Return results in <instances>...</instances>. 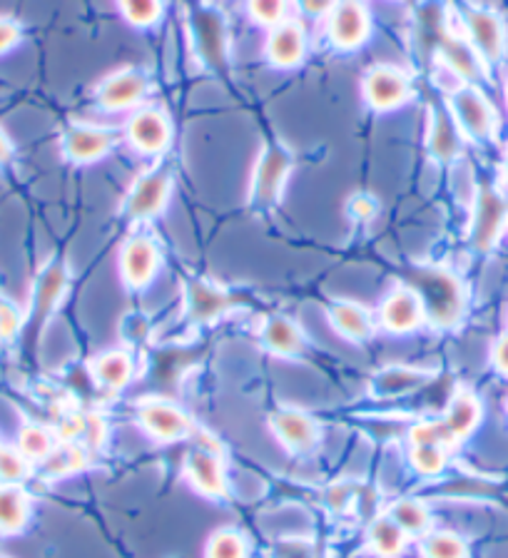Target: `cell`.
<instances>
[{"label":"cell","instance_id":"obj_1","mask_svg":"<svg viewBox=\"0 0 508 558\" xmlns=\"http://www.w3.org/2000/svg\"><path fill=\"white\" fill-rule=\"evenodd\" d=\"M411 290L419 294L424 304V314L434 325L439 327H453L463 314V290L461 282L451 272L442 267H426L416 269L411 277Z\"/></svg>","mask_w":508,"mask_h":558},{"label":"cell","instance_id":"obj_2","mask_svg":"<svg viewBox=\"0 0 508 558\" xmlns=\"http://www.w3.org/2000/svg\"><path fill=\"white\" fill-rule=\"evenodd\" d=\"M289 165H292V157L285 150L282 145L271 143L262 153L257 170H254L252 180V205L257 207H271L277 203L279 192L287 180Z\"/></svg>","mask_w":508,"mask_h":558},{"label":"cell","instance_id":"obj_3","mask_svg":"<svg viewBox=\"0 0 508 558\" xmlns=\"http://www.w3.org/2000/svg\"><path fill=\"white\" fill-rule=\"evenodd\" d=\"M467 35L471 48L486 63H498L506 52V25L501 15L488 8H474L467 15Z\"/></svg>","mask_w":508,"mask_h":558},{"label":"cell","instance_id":"obj_4","mask_svg":"<svg viewBox=\"0 0 508 558\" xmlns=\"http://www.w3.org/2000/svg\"><path fill=\"white\" fill-rule=\"evenodd\" d=\"M370 11L362 0H339L329 15V38L341 50L359 48L370 38Z\"/></svg>","mask_w":508,"mask_h":558},{"label":"cell","instance_id":"obj_5","mask_svg":"<svg viewBox=\"0 0 508 558\" xmlns=\"http://www.w3.org/2000/svg\"><path fill=\"white\" fill-rule=\"evenodd\" d=\"M364 98L379 112L399 108L409 98V77L394 65H374L364 75Z\"/></svg>","mask_w":508,"mask_h":558},{"label":"cell","instance_id":"obj_6","mask_svg":"<svg viewBox=\"0 0 508 558\" xmlns=\"http://www.w3.org/2000/svg\"><path fill=\"white\" fill-rule=\"evenodd\" d=\"M453 102V116L457 122L463 128V133L486 140L494 135L496 130V112L484 95H481L476 87H461V90L451 98Z\"/></svg>","mask_w":508,"mask_h":558},{"label":"cell","instance_id":"obj_7","mask_svg":"<svg viewBox=\"0 0 508 558\" xmlns=\"http://www.w3.org/2000/svg\"><path fill=\"white\" fill-rule=\"evenodd\" d=\"M382 325L387 327L394 335H407V331H414L424 322V304L419 300V294L409 287H399L394 290L387 300L382 304Z\"/></svg>","mask_w":508,"mask_h":558},{"label":"cell","instance_id":"obj_8","mask_svg":"<svg viewBox=\"0 0 508 558\" xmlns=\"http://www.w3.org/2000/svg\"><path fill=\"white\" fill-rule=\"evenodd\" d=\"M147 90V81L140 70H120V73L110 75L108 81L100 85L98 90V102L105 110H125L130 105L143 100Z\"/></svg>","mask_w":508,"mask_h":558},{"label":"cell","instance_id":"obj_9","mask_svg":"<svg viewBox=\"0 0 508 558\" xmlns=\"http://www.w3.org/2000/svg\"><path fill=\"white\" fill-rule=\"evenodd\" d=\"M157 255L155 244L147 238H133L125 242V247L120 252V272L122 279L130 287H143L153 279L157 269Z\"/></svg>","mask_w":508,"mask_h":558},{"label":"cell","instance_id":"obj_10","mask_svg":"<svg viewBox=\"0 0 508 558\" xmlns=\"http://www.w3.org/2000/svg\"><path fill=\"white\" fill-rule=\"evenodd\" d=\"M128 137L140 153L155 155L160 153L170 140V122L162 112L157 110H140L137 116L130 118Z\"/></svg>","mask_w":508,"mask_h":558},{"label":"cell","instance_id":"obj_11","mask_svg":"<svg viewBox=\"0 0 508 558\" xmlns=\"http://www.w3.org/2000/svg\"><path fill=\"white\" fill-rule=\"evenodd\" d=\"M506 222V203L501 195H496L494 190H484L479 195L476 205V217H474V230H471V238L479 250L494 247V242L501 234V227Z\"/></svg>","mask_w":508,"mask_h":558},{"label":"cell","instance_id":"obj_12","mask_svg":"<svg viewBox=\"0 0 508 558\" xmlns=\"http://www.w3.org/2000/svg\"><path fill=\"white\" fill-rule=\"evenodd\" d=\"M140 422L147 432L162 441H174L182 439L190 432L188 416L174 409L168 401H147V404L140 407Z\"/></svg>","mask_w":508,"mask_h":558},{"label":"cell","instance_id":"obj_13","mask_svg":"<svg viewBox=\"0 0 508 558\" xmlns=\"http://www.w3.org/2000/svg\"><path fill=\"white\" fill-rule=\"evenodd\" d=\"M170 192V178L162 172H153L143 178L135 185V190L130 192L128 197V217L133 220H145V217H153L155 213H160L165 199H168Z\"/></svg>","mask_w":508,"mask_h":558},{"label":"cell","instance_id":"obj_14","mask_svg":"<svg viewBox=\"0 0 508 558\" xmlns=\"http://www.w3.org/2000/svg\"><path fill=\"white\" fill-rule=\"evenodd\" d=\"M304 50L306 40L300 23L282 21L275 25V31H271L267 40V56L271 63L279 68H292L304 58Z\"/></svg>","mask_w":508,"mask_h":558},{"label":"cell","instance_id":"obj_15","mask_svg":"<svg viewBox=\"0 0 508 558\" xmlns=\"http://www.w3.org/2000/svg\"><path fill=\"white\" fill-rule=\"evenodd\" d=\"M188 478L199 494L209 496V499H220L225 494L222 464L220 459L215 457V451H207V449L192 451L188 457Z\"/></svg>","mask_w":508,"mask_h":558},{"label":"cell","instance_id":"obj_16","mask_svg":"<svg viewBox=\"0 0 508 558\" xmlns=\"http://www.w3.org/2000/svg\"><path fill=\"white\" fill-rule=\"evenodd\" d=\"M271 429L279 436V441L292 451H306L317 441V426L297 409H282L271 416Z\"/></svg>","mask_w":508,"mask_h":558},{"label":"cell","instance_id":"obj_17","mask_svg":"<svg viewBox=\"0 0 508 558\" xmlns=\"http://www.w3.org/2000/svg\"><path fill=\"white\" fill-rule=\"evenodd\" d=\"M112 137L100 128L93 125H75L70 128L63 137L65 155L73 162H93L110 150Z\"/></svg>","mask_w":508,"mask_h":558},{"label":"cell","instance_id":"obj_18","mask_svg":"<svg viewBox=\"0 0 508 558\" xmlns=\"http://www.w3.org/2000/svg\"><path fill=\"white\" fill-rule=\"evenodd\" d=\"M329 319L341 337L352 339V342H364L372 337L374 325L372 314L362 304L354 302H335L329 307Z\"/></svg>","mask_w":508,"mask_h":558},{"label":"cell","instance_id":"obj_19","mask_svg":"<svg viewBox=\"0 0 508 558\" xmlns=\"http://www.w3.org/2000/svg\"><path fill=\"white\" fill-rule=\"evenodd\" d=\"M227 304H230V296H227L222 287L205 282V279H195V282H190L188 307L197 322H209L220 317V314L227 310Z\"/></svg>","mask_w":508,"mask_h":558},{"label":"cell","instance_id":"obj_20","mask_svg":"<svg viewBox=\"0 0 508 558\" xmlns=\"http://www.w3.org/2000/svg\"><path fill=\"white\" fill-rule=\"evenodd\" d=\"M479 416H481L479 399L474 395H469V391H461V395L453 397L451 404L446 407L444 426L449 429L451 439L459 441L463 436L474 432V426L479 424Z\"/></svg>","mask_w":508,"mask_h":558},{"label":"cell","instance_id":"obj_21","mask_svg":"<svg viewBox=\"0 0 508 558\" xmlns=\"http://www.w3.org/2000/svg\"><path fill=\"white\" fill-rule=\"evenodd\" d=\"M68 284V272L60 262H52V265L40 275L38 287H35V310H33V319H43L50 310L56 307L60 296L65 292Z\"/></svg>","mask_w":508,"mask_h":558},{"label":"cell","instance_id":"obj_22","mask_svg":"<svg viewBox=\"0 0 508 558\" xmlns=\"http://www.w3.org/2000/svg\"><path fill=\"white\" fill-rule=\"evenodd\" d=\"M461 150V137L453 122L446 112H436L432 120V130H428V153H432L439 162H449Z\"/></svg>","mask_w":508,"mask_h":558},{"label":"cell","instance_id":"obj_23","mask_svg":"<svg viewBox=\"0 0 508 558\" xmlns=\"http://www.w3.org/2000/svg\"><path fill=\"white\" fill-rule=\"evenodd\" d=\"M262 339H265V344L279 356H294L300 354L304 347L300 327H297L294 322H289L287 317H271L265 325V331H262Z\"/></svg>","mask_w":508,"mask_h":558},{"label":"cell","instance_id":"obj_24","mask_svg":"<svg viewBox=\"0 0 508 558\" xmlns=\"http://www.w3.org/2000/svg\"><path fill=\"white\" fill-rule=\"evenodd\" d=\"M31 513V501L21 488L0 486V534H17Z\"/></svg>","mask_w":508,"mask_h":558},{"label":"cell","instance_id":"obj_25","mask_svg":"<svg viewBox=\"0 0 508 558\" xmlns=\"http://www.w3.org/2000/svg\"><path fill=\"white\" fill-rule=\"evenodd\" d=\"M95 379L110 389H122L133 377V362H130L128 354L122 352H108L95 360L93 364Z\"/></svg>","mask_w":508,"mask_h":558},{"label":"cell","instance_id":"obj_26","mask_svg":"<svg viewBox=\"0 0 508 558\" xmlns=\"http://www.w3.org/2000/svg\"><path fill=\"white\" fill-rule=\"evenodd\" d=\"M370 541H372V548L376 554L391 558V556L401 554V548H404V544H407V534L389 517H384V519H376L372 523Z\"/></svg>","mask_w":508,"mask_h":558},{"label":"cell","instance_id":"obj_27","mask_svg":"<svg viewBox=\"0 0 508 558\" xmlns=\"http://www.w3.org/2000/svg\"><path fill=\"white\" fill-rule=\"evenodd\" d=\"M444 58L449 60V65L457 70L461 77H467V81H476L481 68H479V56L476 50L471 48V43H463L459 38H446L444 43Z\"/></svg>","mask_w":508,"mask_h":558},{"label":"cell","instance_id":"obj_28","mask_svg":"<svg viewBox=\"0 0 508 558\" xmlns=\"http://www.w3.org/2000/svg\"><path fill=\"white\" fill-rule=\"evenodd\" d=\"M424 374L422 372H414V369H407V366H389V369H384L379 377H376V391L379 395H404V391L416 389L419 384H424Z\"/></svg>","mask_w":508,"mask_h":558},{"label":"cell","instance_id":"obj_29","mask_svg":"<svg viewBox=\"0 0 508 558\" xmlns=\"http://www.w3.org/2000/svg\"><path fill=\"white\" fill-rule=\"evenodd\" d=\"M389 519L404 531V534H422L428 526V511L422 501L401 499L391 506Z\"/></svg>","mask_w":508,"mask_h":558},{"label":"cell","instance_id":"obj_30","mask_svg":"<svg viewBox=\"0 0 508 558\" xmlns=\"http://www.w3.org/2000/svg\"><path fill=\"white\" fill-rule=\"evenodd\" d=\"M199 46L205 50V58L209 63H222L225 60V40H222V25L217 15H199Z\"/></svg>","mask_w":508,"mask_h":558},{"label":"cell","instance_id":"obj_31","mask_svg":"<svg viewBox=\"0 0 508 558\" xmlns=\"http://www.w3.org/2000/svg\"><path fill=\"white\" fill-rule=\"evenodd\" d=\"M17 447L25 459H48L52 453V436L38 424H25L17 436Z\"/></svg>","mask_w":508,"mask_h":558},{"label":"cell","instance_id":"obj_32","mask_svg":"<svg viewBox=\"0 0 508 558\" xmlns=\"http://www.w3.org/2000/svg\"><path fill=\"white\" fill-rule=\"evenodd\" d=\"M207 558H247V541L232 529L217 531L207 544Z\"/></svg>","mask_w":508,"mask_h":558},{"label":"cell","instance_id":"obj_33","mask_svg":"<svg viewBox=\"0 0 508 558\" xmlns=\"http://www.w3.org/2000/svg\"><path fill=\"white\" fill-rule=\"evenodd\" d=\"M118 5L122 15L128 17V23L140 25V28L155 23L162 11L160 0H118Z\"/></svg>","mask_w":508,"mask_h":558},{"label":"cell","instance_id":"obj_34","mask_svg":"<svg viewBox=\"0 0 508 558\" xmlns=\"http://www.w3.org/2000/svg\"><path fill=\"white\" fill-rule=\"evenodd\" d=\"M426 558H467V544L453 534H434L424 544Z\"/></svg>","mask_w":508,"mask_h":558},{"label":"cell","instance_id":"obj_35","mask_svg":"<svg viewBox=\"0 0 508 558\" xmlns=\"http://www.w3.org/2000/svg\"><path fill=\"white\" fill-rule=\"evenodd\" d=\"M411 444L414 447H446L451 444V434L446 429L444 422H422L411 429Z\"/></svg>","mask_w":508,"mask_h":558},{"label":"cell","instance_id":"obj_36","mask_svg":"<svg viewBox=\"0 0 508 558\" xmlns=\"http://www.w3.org/2000/svg\"><path fill=\"white\" fill-rule=\"evenodd\" d=\"M250 13L257 23L262 25H279L282 21H287V0H247Z\"/></svg>","mask_w":508,"mask_h":558},{"label":"cell","instance_id":"obj_37","mask_svg":"<svg viewBox=\"0 0 508 558\" xmlns=\"http://www.w3.org/2000/svg\"><path fill=\"white\" fill-rule=\"evenodd\" d=\"M411 464L416 466V471H422V474H439L446 464L444 447H414V451H411Z\"/></svg>","mask_w":508,"mask_h":558},{"label":"cell","instance_id":"obj_38","mask_svg":"<svg viewBox=\"0 0 508 558\" xmlns=\"http://www.w3.org/2000/svg\"><path fill=\"white\" fill-rule=\"evenodd\" d=\"M28 474V459L21 451L0 447V478L3 482H21Z\"/></svg>","mask_w":508,"mask_h":558},{"label":"cell","instance_id":"obj_39","mask_svg":"<svg viewBox=\"0 0 508 558\" xmlns=\"http://www.w3.org/2000/svg\"><path fill=\"white\" fill-rule=\"evenodd\" d=\"M48 461V471L50 474H70V471H77L83 469V451L75 449V447H65V449H58L52 451Z\"/></svg>","mask_w":508,"mask_h":558},{"label":"cell","instance_id":"obj_40","mask_svg":"<svg viewBox=\"0 0 508 558\" xmlns=\"http://www.w3.org/2000/svg\"><path fill=\"white\" fill-rule=\"evenodd\" d=\"M347 213H349V217H352V220H356V222L372 220V217L376 215L374 197H370V195H354V197H349Z\"/></svg>","mask_w":508,"mask_h":558},{"label":"cell","instance_id":"obj_41","mask_svg":"<svg viewBox=\"0 0 508 558\" xmlns=\"http://www.w3.org/2000/svg\"><path fill=\"white\" fill-rule=\"evenodd\" d=\"M21 329V314L13 304H0V339H11L15 331Z\"/></svg>","mask_w":508,"mask_h":558},{"label":"cell","instance_id":"obj_42","mask_svg":"<svg viewBox=\"0 0 508 558\" xmlns=\"http://www.w3.org/2000/svg\"><path fill=\"white\" fill-rule=\"evenodd\" d=\"M275 558H314V548L306 541H282L275 546Z\"/></svg>","mask_w":508,"mask_h":558},{"label":"cell","instance_id":"obj_43","mask_svg":"<svg viewBox=\"0 0 508 558\" xmlns=\"http://www.w3.org/2000/svg\"><path fill=\"white\" fill-rule=\"evenodd\" d=\"M21 40V28L11 17H0V52L11 50Z\"/></svg>","mask_w":508,"mask_h":558},{"label":"cell","instance_id":"obj_44","mask_svg":"<svg viewBox=\"0 0 508 558\" xmlns=\"http://www.w3.org/2000/svg\"><path fill=\"white\" fill-rule=\"evenodd\" d=\"M492 360H494V366L501 374H508V335H504V337H498V342L494 344V354H492Z\"/></svg>","mask_w":508,"mask_h":558},{"label":"cell","instance_id":"obj_45","mask_svg":"<svg viewBox=\"0 0 508 558\" xmlns=\"http://www.w3.org/2000/svg\"><path fill=\"white\" fill-rule=\"evenodd\" d=\"M83 434H87L90 436V444H100L102 441V434H105V426H102V422L98 416H90V418H85V432Z\"/></svg>","mask_w":508,"mask_h":558},{"label":"cell","instance_id":"obj_46","mask_svg":"<svg viewBox=\"0 0 508 558\" xmlns=\"http://www.w3.org/2000/svg\"><path fill=\"white\" fill-rule=\"evenodd\" d=\"M11 140H8L5 135H3V130H0V162H5L8 157H11Z\"/></svg>","mask_w":508,"mask_h":558},{"label":"cell","instance_id":"obj_47","mask_svg":"<svg viewBox=\"0 0 508 558\" xmlns=\"http://www.w3.org/2000/svg\"><path fill=\"white\" fill-rule=\"evenodd\" d=\"M506 178H508V153H506Z\"/></svg>","mask_w":508,"mask_h":558},{"label":"cell","instance_id":"obj_48","mask_svg":"<svg viewBox=\"0 0 508 558\" xmlns=\"http://www.w3.org/2000/svg\"><path fill=\"white\" fill-rule=\"evenodd\" d=\"M506 98H508V87H506Z\"/></svg>","mask_w":508,"mask_h":558}]
</instances>
